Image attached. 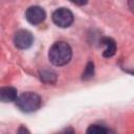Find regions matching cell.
<instances>
[{
    "instance_id": "obj_1",
    "label": "cell",
    "mask_w": 134,
    "mask_h": 134,
    "mask_svg": "<svg viewBox=\"0 0 134 134\" xmlns=\"http://www.w3.org/2000/svg\"><path fill=\"white\" fill-rule=\"evenodd\" d=\"M72 57V49L67 42L58 41L51 45L48 51V59L54 66H64L68 64Z\"/></svg>"
},
{
    "instance_id": "obj_2",
    "label": "cell",
    "mask_w": 134,
    "mask_h": 134,
    "mask_svg": "<svg viewBox=\"0 0 134 134\" xmlns=\"http://www.w3.org/2000/svg\"><path fill=\"white\" fill-rule=\"evenodd\" d=\"M16 105L20 111L25 113H31L37 111L42 105V98L36 92L27 91L20 94L16 99Z\"/></svg>"
},
{
    "instance_id": "obj_3",
    "label": "cell",
    "mask_w": 134,
    "mask_h": 134,
    "mask_svg": "<svg viewBox=\"0 0 134 134\" xmlns=\"http://www.w3.org/2000/svg\"><path fill=\"white\" fill-rule=\"evenodd\" d=\"M51 18H52L53 23L57 26L62 27V28L69 27L73 22V14L65 7H60L55 9L52 13Z\"/></svg>"
},
{
    "instance_id": "obj_4",
    "label": "cell",
    "mask_w": 134,
    "mask_h": 134,
    "mask_svg": "<svg viewBox=\"0 0 134 134\" xmlns=\"http://www.w3.org/2000/svg\"><path fill=\"white\" fill-rule=\"evenodd\" d=\"M34 43V36L27 29H20L14 36V44L19 49H27Z\"/></svg>"
},
{
    "instance_id": "obj_5",
    "label": "cell",
    "mask_w": 134,
    "mask_h": 134,
    "mask_svg": "<svg viewBox=\"0 0 134 134\" xmlns=\"http://www.w3.org/2000/svg\"><path fill=\"white\" fill-rule=\"evenodd\" d=\"M25 18L26 20L34 24V25H38L40 23H42L45 18H46V13L45 10L39 6V5H32V6H29L26 12H25Z\"/></svg>"
},
{
    "instance_id": "obj_6",
    "label": "cell",
    "mask_w": 134,
    "mask_h": 134,
    "mask_svg": "<svg viewBox=\"0 0 134 134\" xmlns=\"http://www.w3.org/2000/svg\"><path fill=\"white\" fill-rule=\"evenodd\" d=\"M18 97L17 89L10 86H5L0 88V102L2 103H12L16 102Z\"/></svg>"
},
{
    "instance_id": "obj_7",
    "label": "cell",
    "mask_w": 134,
    "mask_h": 134,
    "mask_svg": "<svg viewBox=\"0 0 134 134\" xmlns=\"http://www.w3.org/2000/svg\"><path fill=\"white\" fill-rule=\"evenodd\" d=\"M102 42H103V44L106 45V49L104 50L103 55L105 58H111V57H113L114 53H115V51H116V43H115V41L112 38L104 37L102 39Z\"/></svg>"
},
{
    "instance_id": "obj_8",
    "label": "cell",
    "mask_w": 134,
    "mask_h": 134,
    "mask_svg": "<svg viewBox=\"0 0 134 134\" xmlns=\"http://www.w3.org/2000/svg\"><path fill=\"white\" fill-rule=\"evenodd\" d=\"M40 79L46 84H53L57 82V73L50 69H44L39 72Z\"/></svg>"
},
{
    "instance_id": "obj_9",
    "label": "cell",
    "mask_w": 134,
    "mask_h": 134,
    "mask_svg": "<svg viewBox=\"0 0 134 134\" xmlns=\"http://www.w3.org/2000/svg\"><path fill=\"white\" fill-rule=\"evenodd\" d=\"M86 134H109L107 128L99 125H91L88 127Z\"/></svg>"
},
{
    "instance_id": "obj_10",
    "label": "cell",
    "mask_w": 134,
    "mask_h": 134,
    "mask_svg": "<svg viewBox=\"0 0 134 134\" xmlns=\"http://www.w3.org/2000/svg\"><path fill=\"white\" fill-rule=\"evenodd\" d=\"M93 74H94V64L92 62H89L86 65V68H85V70L82 74V80L83 81H88V80L93 77Z\"/></svg>"
},
{
    "instance_id": "obj_11",
    "label": "cell",
    "mask_w": 134,
    "mask_h": 134,
    "mask_svg": "<svg viewBox=\"0 0 134 134\" xmlns=\"http://www.w3.org/2000/svg\"><path fill=\"white\" fill-rule=\"evenodd\" d=\"M55 134H74V130L72 128H65V129H63L62 131H60L59 133H55Z\"/></svg>"
},
{
    "instance_id": "obj_12",
    "label": "cell",
    "mask_w": 134,
    "mask_h": 134,
    "mask_svg": "<svg viewBox=\"0 0 134 134\" xmlns=\"http://www.w3.org/2000/svg\"><path fill=\"white\" fill-rule=\"evenodd\" d=\"M17 134H30V132L28 131V129L24 126H20L19 129H18V132Z\"/></svg>"
}]
</instances>
